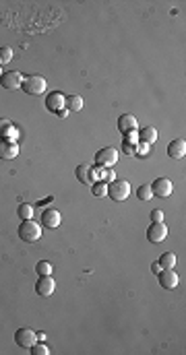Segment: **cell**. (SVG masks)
<instances>
[{
    "label": "cell",
    "instance_id": "1",
    "mask_svg": "<svg viewBox=\"0 0 186 355\" xmlns=\"http://www.w3.org/2000/svg\"><path fill=\"white\" fill-rule=\"evenodd\" d=\"M19 237L25 244H33L42 237V227L37 225L33 219H23V223L19 225Z\"/></svg>",
    "mask_w": 186,
    "mask_h": 355
},
{
    "label": "cell",
    "instance_id": "2",
    "mask_svg": "<svg viewBox=\"0 0 186 355\" xmlns=\"http://www.w3.org/2000/svg\"><path fill=\"white\" fill-rule=\"evenodd\" d=\"M23 91L27 93V95H42L46 93V89H48V83L46 79L42 77V74H31V77H23Z\"/></svg>",
    "mask_w": 186,
    "mask_h": 355
},
{
    "label": "cell",
    "instance_id": "3",
    "mask_svg": "<svg viewBox=\"0 0 186 355\" xmlns=\"http://www.w3.org/2000/svg\"><path fill=\"white\" fill-rule=\"evenodd\" d=\"M108 196L112 200H126L130 196V184L126 180H114V182H110L108 184Z\"/></svg>",
    "mask_w": 186,
    "mask_h": 355
},
{
    "label": "cell",
    "instance_id": "4",
    "mask_svg": "<svg viewBox=\"0 0 186 355\" xmlns=\"http://www.w3.org/2000/svg\"><path fill=\"white\" fill-rule=\"evenodd\" d=\"M116 161H118V151L114 147H104L95 153L97 168H112V166H116Z\"/></svg>",
    "mask_w": 186,
    "mask_h": 355
},
{
    "label": "cell",
    "instance_id": "5",
    "mask_svg": "<svg viewBox=\"0 0 186 355\" xmlns=\"http://www.w3.org/2000/svg\"><path fill=\"white\" fill-rule=\"evenodd\" d=\"M15 343L23 349H31L37 343V333H33V328L29 326H21L15 333Z\"/></svg>",
    "mask_w": 186,
    "mask_h": 355
},
{
    "label": "cell",
    "instance_id": "6",
    "mask_svg": "<svg viewBox=\"0 0 186 355\" xmlns=\"http://www.w3.org/2000/svg\"><path fill=\"white\" fill-rule=\"evenodd\" d=\"M166 237H168V227H166L164 221L149 225V230H147V239H149L151 244H161Z\"/></svg>",
    "mask_w": 186,
    "mask_h": 355
},
{
    "label": "cell",
    "instance_id": "7",
    "mask_svg": "<svg viewBox=\"0 0 186 355\" xmlns=\"http://www.w3.org/2000/svg\"><path fill=\"white\" fill-rule=\"evenodd\" d=\"M54 289H56V281H54V277H52V275H42L40 279H37V283H35L37 296L50 297V296L54 294Z\"/></svg>",
    "mask_w": 186,
    "mask_h": 355
},
{
    "label": "cell",
    "instance_id": "8",
    "mask_svg": "<svg viewBox=\"0 0 186 355\" xmlns=\"http://www.w3.org/2000/svg\"><path fill=\"white\" fill-rule=\"evenodd\" d=\"M174 190V184L168 180V178H157V180L151 184V192L153 196H159V198H168Z\"/></svg>",
    "mask_w": 186,
    "mask_h": 355
},
{
    "label": "cell",
    "instance_id": "9",
    "mask_svg": "<svg viewBox=\"0 0 186 355\" xmlns=\"http://www.w3.org/2000/svg\"><path fill=\"white\" fill-rule=\"evenodd\" d=\"M0 83H2L4 89L12 91V89H19L23 85V74L19 70H8V72H2V77H0Z\"/></svg>",
    "mask_w": 186,
    "mask_h": 355
},
{
    "label": "cell",
    "instance_id": "10",
    "mask_svg": "<svg viewBox=\"0 0 186 355\" xmlns=\"http://www.w3.org/2000/svg\"><path fill=\"white\" fill-rule=\"evenodd\" d=\"M157 279H159V285L164 289H176L178 287V275L174 269H161L157 273Z\"/></svg>",
    "mask_w": 186,
    "mask_h": 355
},
{
    "label": "cell",
    "instance_id": "11",
    "mask_svg": "<svg viewBox=\"0 0 186 355\" xmlns=\"http://www.w3.org/2000/svg\"><path fill=\"white\" fill-rule=\"evenodd\" d=\"M19 155V145L15 141H8V138H0V159L10 161Z\"/></svg>",
    "mask_w": 186,
    "mask_h": 355
},
{
    "label": "cell",
    "instance_id": "12",
    "mask_svg": "<svg viewBox=\"0 0 186 355\" xmlns=\"http://www.w3.org/2000/svg\"><path fill=\"white\" fill-rule=\"evenodd\" d=\"M62 217H60V211L56 209H44L42 211V227H48V230H56L60 225Z\"/></svg>",
    "mask_w": 186,
    "mask_h": 355
},
{
    "label": "cell",
    "instance_id": "13",
    "mask_svg": "<svg viewBox=\"0 0 186 355\" xmlns=\"http://www.w3.org/2000/svg\"><path fill=\"white\" fill-rule=\"evenodd\" d=\"M64 104H66V97L62 95L60 91H52V93L46 97V108H48L50 112H56V114H58L60 110H64V108H66Z\"/></svg>",
    "mask_w": 186,
    "mask_h": 355
},
{
    "label": "cell",
    "instance_id": "14",
    "mask_svg": "<svg viewBox=\"0 0 186 355\" xmlns=\"http://www.w3.org/2000/svg\"><path fill=\"white\" fill-rule=\"evenodd\" d=\"M136 128H139V122H136V118L132 116V114H122V116L118 118V130L122 134L136 132Z\"/></svg>",
    "mask_w": 186,
    "mask_h": 355
},
{
    "label": "cell",
    "instance_id": "15",
    "mask_svg": "<svg viewBox=\"0 0 186 355\" xmlns=\"http://www.w3.org/2000/svg\"><path fill=\"white\" fill-rule=\"evenodd\" d=\"M168 155L172 159H182L186 155V141L184 138H174V141L168 145Z\"/></svg>",
    "mask_w": 186,
    "mask_h": 355
},
{
    "label": "cell",
    "instance_id": "16",
    "mask_svg": "<svg viewBox=\"0 0 186 355\" xmlns=\"http://www.w3.org/2000/svg\"><path fill=\"white\" fill-rule=\"evenodd\" d=\"M139 141L143 143V145H155V141H157V130L153 128V126H145V128H141L139 130Z\"/></svg>",
    "mask_w": 186,
    "mask_h": 355
},
{
    "label": "cell",
    "instance_id": "17",
    "mask_svg": "<svg viewBox=\"0 0 186 355\" xmlns=\"http://www.w3.org/2000/svg\"><path fill=\"white\" fill-rule=\"evenodd\" d=\"M64 106H66L68 112H81L83 110V97L81 95H68Z\"/></svg>",
    "mask_w": 186,
    "mask_h": 355
},
{
    "label": "cell",
    "instance_id": "18",
    "mask_svg": "<svg viewBox=\"0 0 186 355\" xmlns=\"http://www.w3.org/2000/svg\"><path fill=\"white\" fill-rule=\"evenodd\" d=\"M159 266H161V269H174V266H176V254H174V252H166V254H161Z\"/></svg>",
    "mask_w": 186,
    "mask_h": 355
},
{
    "label": "cell",
    "instance_id": "19",
    "mask_svg": "<svg viewBox=\"0 0 186 355\" xmlns=\"http://www.w3.org/2000/svg\"><path fill=\"white\" fill-rule=\"evenodd\" d=\"M77 180L81 184H91V168H87V166H79L77 168Z\"/></svg>",
    "mask_w": 186,
    "mask_h": 355
},
{
    "label": "cell",
    "instance_id": "20",
    "mask_svg": "<svg viewBox=\"0 0 186 355\" xmlns=\"http://www.w3.org/2000/svg\"><path fill=\"white\" fill-rule=\"evenodd\" d=\"M136 196H139V200H151V198H153L151 186H149V184L139 186V188H136Z\"/></svg>",
    "mask_w": 186,
    "mask_h": 355
},
{
    "label": "cell",
    "instance_id": "21",
    "mask_svg": "<svg viewBox=\"0 0 186 355\" xmlns=\"http://www.w3.org/2000/svg\"><path fill=\"white\" fill-rule=\"evenodd\" d=\"M17 213H19V217H21V219H33V207H31V205H27V202H23V205H19Z\"/></svg>",
    "mask_w": 186,
    "mask_h": 355
},
{
    "label": "cell",
    "instance_id": "22",
    "mask_svg": "<svg viewBox=\"0 0 186 355\" xmlns=\"http://www.w3.org/2000/svg\"><path fill=\"white\" fill-rule=\"evenodd\" d=\"M35 271H37V275H52V264L50 262H46V260H40L35 264Z\"/></svg>",
    "mask_w": 186,
    "mask_h": 355
},
{
    "label": "cell",
    "instance_id": "23",
    "mask_svg": "<svg viewBox=\"0 0 186 355\" xmlns=\"http://www.w3.org/2000/svg\"><path fill=\"white\" fill-rule=\"evenodd\" d=\"M93 196H97V198H102V196H108V184L106 182H97V184H93Z\"/></svg>",
    "mask_w": 186,
    "mask_h": 355
},
{
    "label": "cell",
    "instance_id": "24",
    "mask_svg": "<svg viewBox=\"0 0 186 355\" xmlns=\"http://www.w3.org/2000/svg\"><path fill=\"white\" fill-rule=\"evenodd\" d=\"M10 60H12V50L8 46H2L0 48V64H6Z\"/></svg>",
    "mask_w": 186,
    "mask_h": 355
},
{
    "label": "cell",
    "instance_id": "25",
    "mask_svg": "<svg viewBox=\"0 0 186 355\" xmlns=\"http://www.w3.org/2000/svg\"><path fill=\"white\" fill-rule=\"evenodd\" d=\"M10 128H12V124L8 122V120H0V138H4V136H8L10 134Z\"/></svg>",
    "mask_w": 186,
    "mask_h": 355
},
{
    "label": "cell",
    "instance_id": "26",
    "mask_svg": "<svg viewBox=\"0 0 186 355\" xmlns=\"http://www.w3.org/2000/svg\"><path fill=\"white\" fill-rule=\"evenodd\" d=\"M31 353H33V355H48L50 349H48L46 345H42V343H35V345L31 347Z\"/></svg>",
    "mask_w": 186,
    "mask_h": 355
},
{
    "label": "cell",
    "instance_id": "27",
    "mask_svg": "<svg viewBox=\"0 0 186 355\" xmlns=\"http://www.w3.org/2000/svg\"><path fill=\"white\" fill-rule=\"evenodd\" d=\"M102 174H104V180H106V182H114V180H116V176H114V172H112L110 168H106V170H102Z\"/></svg>",
    "mask_w": 186,
    "mask_h": 355
},
{
    "label": "cell",
    "instance_id": "28",
    "mask_svg": "<svg viewBox=\"0 0 186 355\" xmlns=\"http://www.w3.org/2000/svg\"><path fill=\"white\" fill-rule=\"evenodd\" d=\"M151 221H153V223H159V221H164V211L155 209V211L151 213Z\"/></svg>",
    "mask_w": 186,
    "mask_h": 355
},
{
    "label": "cell",
    "instance_id": "29",
    "mask_svg": "<svg viewBox=\"0 0 186 355\" xmlns=\"http://www.w3.org/2000/svg\"><path fill=\"white\" fill-rule=\"evenodd\" d=\"M134 151H136V147L132 143H124V153L126 155H134Z\"/></svg>",
    "mask_w": 186,
    "mask_h": 355
},
{
    "label": "cell",
    "instance_id": "30",
    "mask_svg": "<svg viewBox=\"0 0 186 355\" xmlns=\"http://www.w3.org/2000/svg\"><path fill=\"white\" fill-rule=\"evenodd\" d=\"M136 138H139V136H136V132H128V134H124V143H132L134 145Z\"/></svg>",
    "mask_w": 186,
    "mask_h": 355
},
{
    "label": "cell",
    "instance_id": "31",
    "mask_svg": "<svg viewBox=\"0 0 186 355\" xmlns=\"http://www.w3.org/2000/svg\"><path fill=\"white\" fill-rule=\"evenodd\" d=\"M151 271H153L155 275H157V273L161 271V266H159V262H153V264H151Z\"/></svg>",
    "mask_w": 186,
    "mask_h": 355
},
{
    "label": "cell",
    "instance_id": "32",
    "mask_svg": "<svg viewBox=\"0 0 186 355\" xmlns=\"http://www.w3.org/2000/svg\"><path fill=\"white\" fill-rule=\"evenodd\" d=\"M0 77H2V70H0Z\"/></svg>",
    "mask_w": 186,
    "mask_h": 355
}]
</instances>
